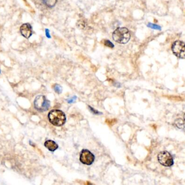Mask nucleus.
<instances>
[{
	"label": "nucleus",
	"mask_w": 185,
	"mask_h": 185,
	"mask_svg": "<svg viewBox=\"0 0 185 185\" xmlns=\"http://www.w3.org/2000/svg\"><path fill=\"white\" fill-rule=\"evenodd\" d=\"M113 40L120 44H125L130 39V33L127 28L125 27L118 28L112 34Z\"/></svg>",
	"instance_id": "1"
},
{
	"label": "nucleus",
	"mask_w": 185,
	"mask_h": 185,
	"mask_svg": "<svg viewBox=\"0 0 185 185\" xmlns=\"http://www.w3.org/2000/svg\"><path fill=\"white\" fill-rule=\"evenodd\" d=\"M34 106L38 111H45L49 108L50 101L44 96L40 95L37 96L34 100Z\"/></svg>",
	"instance_id": "3"
},
{
	"label": "nucleus",
	"mask_w": 185,
	"mask_h": 185,
	"mask_svg": "<svg viewBox=\"0 0 185 185\" xmlns=\"http://www.w3.org/2000/svg\"><path fill=\"white\" fill-rule=\"evenodd\" d=\"M76 97L74 96V97H72V98H70L69 99H68L67 101L69 103H74V102L76 100Z\"/></svg>",
	"instance_id": "14"
},
{
	"label": "nucleus",
	"mask_w": 185,
	"mask_h": 185,
	"mask_svg": "<svg viewBox=\"0 0 185 185\" xmlns=\"http://www.w3.org/2000/svg\"><path fill=\"white\" fill-rule=\"evenodd\" d=\"M46 36H47V37L48 38H51L50 33H49V30H48V29H46Z\"/></svg>",
	"instance_id": "15"
},
{
	"label": "nucleus",
	"mask_w": 185,
	"mask_h": 185,
	"mask_svg": "<svg viewBox=\"0 0 185 185\" xmlns=\"http://www.w3.org/2000/svg\"><path fill=\"white\" fill-rule=\"evenodd\" d=\"M41 1L46 6L49 8H53L55 6L57 0H41Z\"/></svg>",
	"instance_id": "9"
},
{
	"label": "nucleus",
	"mask_w": 185,
	"mask_h": 185,
	"mask_svg": "<svg viewBox=\"0 0 185 185\" xmlns=\"http://www.w3.org/2000/svg\"><path fill=\"white\" fill-rule=\"evenodd\" d=\"M172 50L174 54L180 59H185V43L181 41H175L172 45Z\"/></svg>",
	"instance_id": "4"
},
{
	"label": "nucleus",
	"mask_w": 185,
	"mask_h": 185,
	"mask_svg": "<svg viewBox=\"0 0 185 185\" xmlns=\"http://www.w3.org/2000/svg\"><path fill=\"white\" fill-rule=\"evenodd\" d=\"M175 124L176 125L179 129H182L184 128V122L182 119L179 118L175 121Z\"/></svg>",
	"instance_id": "10"
},
{
	"label": "nucleus",
	"mask_w": 185,
	"mask_h": 185,
	"mask_svg": "<svg viewBox=\"0 0 185 185\" xmlns=\"http://www.w3.org/2000/svg\"><path fill=\"white\" fill-rule=\"evenodd\" d=\"M0 73H1V70H0Z\"/></svg>",
	"instance_id": "18"
},
{
	"label": "nucleus",
	"mask_w": 185,
	"mask_h": 185,
	"mask_svg": "<svg viewBox=\"0 0 185 185\" xmlns=\"http://www.w3.org/2000/svg\"><path fill=\"white\" fill-rule=\"evenodd\" d=\"M48 118L50 122L54 125L60 126L66 123L65 114L61 110H52L48 114Z\"/></svg>",
	"instance_id": "2"
},
{
	"label": "nucleus",
	"mask_w": 185,
	"mask_h": 185,
	"mask_svg": "<svg viewBox=\"0 0 185 185\" xmlns=\"http://www.w3.org/2000/svg\"><path fill=\"white\" fill-rule=\"evenodd\" d=\"M20 32L23 36L29 39L33 34L32 27L29 23H24L21 26Z\"/></svg>",
	"instance_id": "7"
},
{
	"label": "nucleus",
	"mask_w": 185,
	"mask_h": 185,
	"mask_svg": "<svg viewBox=\"0 0 185 185\" xmlns=\"http://www.w3.org/2000/svg\"><path fill=\"white\" fill-rule=\"evenodd\" d=\"M54 90L55 91V92H56V93L60 94H61L62 92V87L60 85H55V86H54Z\"/></svg>",
	"instance_id": "12"
},
{
	"label": "nucleus",
	"mask_w": 185,
	"mask_h": 185,
	"mask_svg": "<svg viewBox=\"0 0 185 185\" xmlns=\"http://www.w3.org/2000/svg\"><path fill=\"white\" fill-rule=\"evenodd\" d=\"M159 162L161 164L166 167H170L173 164L174 161L172 155L166 151L160 152L158 156Z\"/></svg>",
	"instance_id": "5"
},
{
	"label": "nucleus",
	"mask_w": 185,
	"mask_h": 185,
	"mask_svg": "<svg viewBox=\"0 0 185 185\" xmlns=\"http://www.w3.org/2000/svg\"><path fill=\"white\" fill-rule=\"evenodd\" d=\"M95 159L94 155L89 150L85 149L83 150L80 154V161L85 164L90 165L93 163Z\"/></svg>",
	"instance_id": "6"
},
{
	"label": "nucleus",
	"mask_w": 185,
	"mask_h": 185,
	"mask_svg": "<svg viewBox=\"0 0 185 185\" xmlns=\"http://www.w3.org/2000/svg\"><path fill=\"white\" fill-rule=\"evenodd\" d=\"M105 45L107 47H108L110 48H113L114 47V45H113V43H112L111 41L106 40L105 41Z\"/></svg>",
	"instance_id": "13"
},
{
	"label": "nucleus",
	"mask_w": 185,
	"mask_h": 185,
	"mask_svg": "<svg viewBox=\"0 0 185 185\" xmlns=\"http://www.w3.org/2000/svg\"><path fill=\"white\" fill-rule=\"evenodd\" d=\"M89 108H90V109H91V110H92V111H94V109H92V108H91L90 106H89ZM93 112H94H94H95V114H101V113H99V112H98V111H93Z\"/></svg>",
	"instance_id": "16"
},
{
	"label": "nucleus",
	"mask_w": 185,
	"mask_h": 185,
	"mask_svg": "<svg viewBox=\"0 0 185 185\" xmlns=\"http://www.w3.org/2000/svg\"><path fill=\"white\" fill-rule=\"evenodd\" d=\"M147 26L148 27H149V28L153 29V30H159V31L161 30V27L160 26H159L158 25H156V24L148 23V24L147 25Z\"/></svg>",
	"instance_id": "11"
},
{
	"label": "nucleus",
	"mask_w": 185,
	"mask_h": 185,
	"mask_svg": "<svg viewBox=\"0 0 185 185\" xmlns=\"http://www.w3.org/2000/svg\"><path fill=\"white\" fill-rule=\"evenodd\" d=\"M183 119H184V122H185V114H184V116H183Z\"/></svg>",
	"instance_id": "17"
},
{
	"label": "nucleus",
	"mask_w": 185,
	"mask_h": 185,
	"mask_svg": "<svg viewBox=\"0 0 185 185\" xmlns=\"http://www.w3.org/2000/svg\"><path fill=\"white\" fill-rule=\"evenodd\" d=\"M45 147L50 151L54 152L58 148V145L52 140H48L45 143Z\"/></svg>",
	"instance_id": "8"
}]
</instances>
